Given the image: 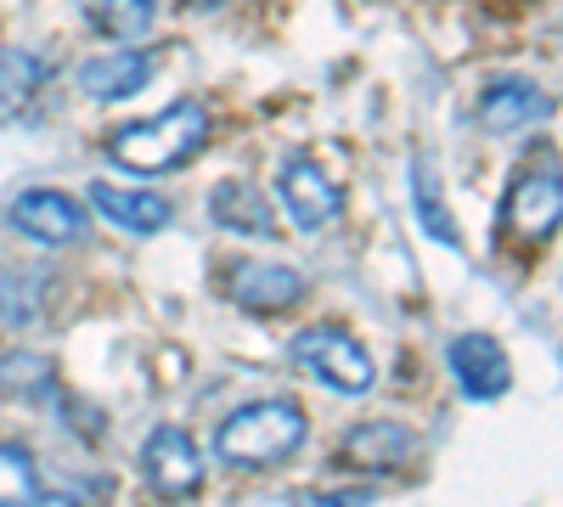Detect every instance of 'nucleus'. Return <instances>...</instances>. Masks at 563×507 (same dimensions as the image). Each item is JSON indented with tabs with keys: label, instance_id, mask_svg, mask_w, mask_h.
Segmentation results:
<instances>
[{
	"label": "nucleus",
	"instance_id": "f257e3e1",
	"mask_svg": "<svg viewBox=\"0 0 563 507\" xmlns=\"http://www.w3.org/2000/svg\"><path fill=\"white\" fill-rule=\"evenodd\" d=\"M209 142V108L203 102H175L141 124H124L108 153L113 164H124L130 175H164V169H180L186 158H198Z\"/></svg>",
	"mask_w": 563,
	"mask_h": 507
},
{
	"label": "nucleus",
	"instance_id": "4468645a",
	"mask_svg": "<svg viewBox=\"0 0 563 507\" xmlns=\"http://www.w3.org/2000/svg\"><path fill=\"white\" fill-rule=\"evenodd\" d=\"M344 456L361 469H400L411 456V429L400 423H361L344 434Z\"/></svg>",
	"mask_w": 563,
	"mask_h": 507
},
{
	"label": "nucleus",
	"instance_id": "ddd939ff",
	"mask_svg": "<svg viewBox=\"0 0 563 507\" xmlns=\"http://www.w3.org/2000/svg\"><path fill=\"white\" fill-rule=\"evenodd\" d=\"M209 214L225 225V232H243V238H271V203L260 187H249V180H220V187L209 192Z\"/></svg>",
	"mask_w": 563,
	"mask_h": 507
},
{
	"label": "nucleus",
	"instance_id": "7ed1b4c3",
	"mask_svg": "<svg viewBox=\"0 0 563 507\" xmlns=\"http://www.w3.org/2000/svg\"><path fill=\"white\" fill-rule=\"evenodd\" d=\"M294 361L305 366L310 378H321L333 395H366L372 378H378L366 344L355 333H344V328H305L294 339Z\"/></svg>",
	"mask_w": 563,
	"mask_h": 507
},
{
	"label": "nucleus",
	"instance_id": "39448f33",
	"mask_svg": "<svg viewBox=\"0 0 563 507\" xmlns=\"http://www.w3.org/2000/svg\"><path fill=\"white\" fill-rule=\"evenodd\" d=\"M141 469H147V485L158 496L180 502V496H198V485H203V451L186 429L164 423V429L147 434V445H141Z\"/></svg>",
	"mask_w": 563,
	"mask_h": 507
},
{
	"label": "nucleus",
	"instance_id": "1a4fd4ad",
	"mask_svg": "<svg viewBox=\"0 0 563 507\" xmlns=\"http://www.w3.org/2000/svg\"><path fill=\"white\" fill-rule=\"evenodd\" d=\"M558 209H563V180H558L552 164L519 175V187L507 192V225H512L525 243H541V238L558 232Z\"/></svg>",
	"mask_w": 563,
	"mask_h": 507
},
{
	"label": "nucleus",
	"instance_id": "2eb2a0df",
	"mask_svg": "<svg viewBox=\"0 0 563 507\" xmlns=\"http://www.w3.org/2000/svg\"><path fill=\"white\" fill-rule=\"evenodd\" d=\"M108 40H141L158 18V0H79Z\"/></svg>",
	"mask_w": 563,
	"mask_h": 507
},
{
	"label": "nucleus",
	"instance_id": "20e7f679",
	"mask_svg": "<svg viewBox=\"0 0 563 507\" xmlns=\"http://www.w3.org/2000/svg\"><path fill=\"white\" fill-rule=\"evenodd\" d=\"M276 203L288 209V220L299 225V232H321V225L339 220L344 192L316 158H288L276 169Z\"/></svg>",
	"mask_w": 563,
	"mask_h": 507
},
{
	"label": "nucleus",
	"instance_id": "0eeeda50",
	"mask_svg": "<svg viewBox=\"0 0 563 507\" xmlns=\"http://www.w3.org/2000/svg\"><path fill=\"white\" fill-rule=\"evenodd\" d=\"M225 294L243 310H294L305 299V276L276 260H238L225 271Z\"/></svg>",
	"mask_w": 563,
	"mask_h": 507
},
{
	"label": "nucleus",
	"instance_id": "9b49d317",
	"mask_svg": "<svg viewBox=\"0 0 563 507\" xmlns=\"http://www.w3.org/2000/svg\"><path fill=\"white\" fill-rule=\"evenodd\" d=\"M153 74V57L135 52V45H124V52H108V57H90L79 68V90L90 102H119V97H135L141 85H147Z\"/></svg>",
	"mask_w": 563,
	"mask_h": 507
},
{
	"label": "nucleus",
	"instance_id": "6e6552de",
	"mask_svg": "<svg viewBox=\"0 0 563 507\" xmlns=\"http://www.w3.org/2000/svg\"><path fill=\"white\" fill-rule=\"evenodd\" d=\"M12 225L23 238L45 243V249H63V243H79L85 238V209L68 198V192H52V187H34L12 203Z\"/></svg>",
	"mask_w": 563,
	"mask_h": 507
},
{
	"label": "nucleus",
	"instance_id": "9d476101",
	"mask_svg": "<svg viewBox=\"0 0 563 507\" xmlns=\"http://www.w3.org/2000/svg\"><path fill=\"white\" fill-rule=\"evenodd\" d=\"M90 203H97L119 232H135V238H147V232H164L169 225V198L164 192H141V187H113V180H97L90 187Z\"/></svg>",
	"mask_w": 563,
	"mask_h": 507
},
{
	"label": "nucleus",
	"instance_id": "f03ea898",
	"mask_svg": "<svg viewBox=\"0 0 563 507\" xmlns=\"http://www.w3.org/2000/svg\"><path fill=\"white\" fill-rule=\"evenodd\" d=\"M305 411L294 400H254L243 411H231L214 434V456L231 469H276L305 445Z\"/></svg>",
	"mask_w": 563,
	"mask_h": 507
},
{
	"label": "nucleus",
	"instance_id": "423d86ee",
	"mask_svg": "<svg viewBox=\"0 0 563 507\" xmlns=\"http://www.w3.org/2000/svg\"><path fill=\"white\" fill-rule=\"evenodd\" d=\"M445 366H451V378H456V389H462L467 400H496V395H507V384H512V366H507V355H501V344H496L490 333H462V339H451Z\"/></svg>",
	"mask_w": 563,
	"mask_h": 507
},
{
	"label": "nucleus",
	"instance_id": "f8f14e48",
	"mask_svg": "<svg viewBox=\"0 0 563 507\" xmlns=\"http://www.w3.org/2000/svg\"><path fill=\"white\" fill-rule=\"evenodd\" d=\"M552 113V102L541 97V90L530 85V79H496L485 97H479V124L485 130H496V135H507V130H525L530 119H547Z\"/></svg>",
	"mask_w": 563,
	"mask_h": 507
},
{
	"label": "nucleus",
	"instance_id": "dca6fc26",
	"mask_svg": "<svg viewBox=\"0 0 563 507\" xmlns=\"http://www.w3.org/2000/svg\"><path fill=\"white\" fill-rule=\"evenodd\" d=\"M0 507H40V469L12 440H0Z\"/></svg>",
	"mask_w": 563,
	"mask_h": 507
},
{
	"label": "nucleus",
	"instance_id": "f3484780",
	"mask_svg": "<svg viewBox=\"0 0 563 507\" xmlns=\"http://www.w3.org/2000/svg\"><path fill=\"white\" fill-rule=\"evenodd\" d=\"M411 187H417V220L429 225V238H440V243H456V225L440 214V198H434V169H429V164H417Z\"/></svg>",
	"mask_w": 563,
	"mask_h": 507
}]
</instances>
